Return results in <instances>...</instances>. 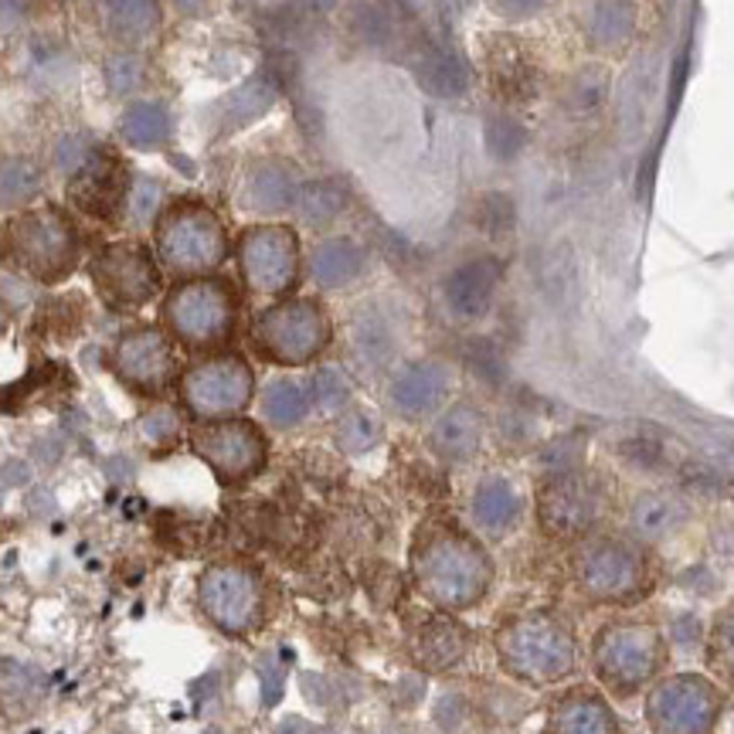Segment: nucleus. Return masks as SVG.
<instances>
[{"label": "nucleus", "instance_id": "1", "mask_svg": "<svg viewBox=\"0 0 734 734\" xmlns=\"http://www.w3.org/2000/svg\"><path fill=\"white\" fill-rule=\"evenodd\" d=\"M409 572L422 599L435 609L466 612L490 595L496 564L466 527L449 517H429L412 537Z\"/></svg>", "mask_w": 734, "mask_h": 734}, {"label": "nucleus", "instance_id": "2", "mask_svg": "<svg viewBox=\"0 0 734 734\" xmlns=\"http://www.w3.org/2000/svg\"><path fill=\"white\" fill-rule=\"evenodd\" d=\"M493 650L503 673L527 687H554L582 670V640L572 619L554 609H521L500 619Z\"/></svg>", "mask_w": 734, "mask_h": 734}, {"label": "nucleus", "instance_id": "3", "mask_svg": "<svg viewBox=\"0 0 734 734\" xmlns=\"http://www.w3.org/2000/svg\"><path fill=\"white\" fill-rule=\"evenodd\" d=\"M572 589L585 605L633 609L660 589V561L650 544L630 534H592L569 561Z\"/></svg>", "mask_w": 734, "mask_h": 734}, {"label": "nucleus", "instance_id": "4", "mask_svg": "<svg viewBox=\"0 0 734 734\" xmlns=\"http://www.w3.org/2000/svg\"><path fill=\"white\" fill-rule=\"evenodd\" d=\"M589 663L605 694L630 701L650 691L663 676L670 663V646L663 630L650 623V619L619 615L595 630Z\"/></svg>", "mask_w": 734, "mask_h": 734}, {"label": "nucleus", "instance_id": "5", "mask_svg": "<svg viewBox=\"0 0 734 734\" xmlns=\"http://www.w3.org/2000/svg\"><path fill=\"white\" fill-rule=\"evenodd\" d=\"M198 602L208 623L224 636H255L272 619L275 592L259 564L218 561L198 579Z\"/></svg>", "mask_w": 734, "mask_h": 734}, {"label": "nucleus", "instance_id": "6", "mask_svg": "<svg viewBox=\"0 0 734 734\" xmlns=\"http://www.w3.org/2000/svg\"><path fill=\"white\" fill-rule=\"evenodd\" d=\"M163 323L174 341L191 351L224 348L239 326V296L232 282L218 275H194L178 282L163 300Z\"/></svg>", "mask_w": 734, "mask_h": 734}, {"label": "nucleus", "instance_id": "7", "mask_svg": "<svg viewBox=\"0 0 734 734\" xmlns=\"http://www.w3.org/2000/svg\"><path fill=\"white\" fill-rule=\"evenodd\" d=\"M4 259L38 282H59L79 262V232L59 208L14 214L0 232Z\"/></svg>", "mask_w": 734, "mask_h": 734}, {"label": "nucleus", "instance_id": "8", "mask_svg": "<svg viewBox=\"0 0 734 734\" xmlns=\"http://www.w3.org/2000/svg\"><path fill=\"white\" fill-rule=\"evenodd\" d=\"M153 245L163 269L194 279L211 275L224 262V255H229V232H224L221 218L211 208L184 201L167 208L157 218Z\"/></svg>", "mask_w": 734, "mask_h": 734}, {"label": "nucleus", "instance_id": "9", "mask_svg": "<svg viewBox=\"0 0 734 734\" xmlns=\"http://www.w3.org/2000/svg\"><path fill=\"white\" fill-rule=\"evenodd\" d=\"M609 486L592 470H564L551 473L537 490V521L551 541L579 544L602 531L609 517Z\"/></svg>", "mask_w": 734, "mask_h": 734}, {"label": "nucleus", "instance_id": "10", "mask_svg": "<svg viewBox=\"0 0 734 734\" xmlns=\"http://www.w3.org/2000/svg\"><path fill=\"white\" fill-rule=\"evenodd\" d=\"M330 316L316 300H282L262 310L252 323V341L262 358L300 368L316 361L330 348Z\"/></svg>", "mask_w": 734, "mask_h": 734}, {"label": "nucleus", "instance_id": "11", "mask_svg": "<svg viewBox=\"0 0 734 734\" xmlns=\"http://www.w3.org/2000/svg\"><path fill=\"white\" fill-rule=\"evenodd\" d=\"M724 714V694L701 673L660 676L646 694V724L653 734H711Z\"/></svg>", "mask_w": 734, "mask_h": 734}, {"label": "nucleus", "instance_id": "12", "mask_svg": "<svg viewBox=\"0 0 734 734\" xmlns=\"http://www.w3.org/2000/svg\"><path fill=\"white\" fill-rule=\"evenodd\" d=\"M255 394V374L239 354H211L181 374V402L194 419H239Z\"/></svg>", "mask_w": 734, "mask_h": 734}, {"label": "nucleus", "instance_id": "13", "mask_svg": "<svg viewBox=\"0 0 734 734\" xmlns=\"http://www.w3.org/2000/svg\"><path fill=\"white\" fill-rule=\"evenodd\" d=\"M194 453L211 466L218 483L224 486H242L255 480L265 470L269 460V442L262 429L249 419H221L194 429L191 435Z\"/></svg>", "mask_w": 734, "mask_h": 734}, {"label": "nucleus", "instance_id": "14", "mask_svg": "<svg viewBox=\"0 0 734 734\" xmlns=\"http://www.w3.org/2000/svg\"><path fill=\"white\" fill-rule=\"evenodd\" d=\"M89 272L102 303L120 313L140 310L160 293L157 259L137 242H112L99 249L89 262Z\"/></svg>", "mask_w": 734, "mask_h": 734}, {"label": "nucleus", "instance_id": "15", "mask_svg": "<svg viewBox=\"0 0 734 734\" xmlns=\"http://www.w3.org/2000/svg\"><path fill=\"white\" fill-rule=\"evenodd\" d=\"M239 269L259 296H286L300 279V242L286 224H255L239 239Z\"/></svg>", "mask_w": 734, "mask_h": 734}, {"label": "nucleus", "instance_id": "16", "mask_svg": "<svg viewBox=\"0 0 734 734\" xmlns=\"http://www.w3.org/2000/svg\"><path fill=\"white\" fill-rule=\"evenodd\" d=\"M109 364L127 388L160 394L178 374V348L160 326H133L112 348Z\"/></svg>", "mask_w": 734, "mask_h": 734}, {"label": "nucleus", "instance_id": "17", "mask_svg": "<svg viewBox=\"0 0 734 734\" xmlns=\"http://www.w3.org/2000/svg\"><path fill=\"white\" fill-rule=\"evenodd\" d=\"M130 191V171L123 157H117L112 150H92L69 178V201L76 211L89 214V218H112L120 211V204L127 201Z\"/></svg>", "mask_w": 734, "mask_h": 734}, {"label": "nucleus", "instance_id": "18", "mask_svg": "<svg viewBox=\"0 0 734 734\" xmlns=\"http://www.w3.org/2000/svg\"><path fill=\"white\" fill-rule=\"evenodd\" d=\"M449 388H453V374H449L442 361H412L391 378L388 402L402 419L419 422L442 409Z\"/></svg>", "mask_w": 734, "mask_h": 734}, {"label": "nucleus", "instance_id": "19", "mask_svg": "<svg viewBox=\"0 0 734 734\" xmlns=\"http://www.w3.org/2000/svg\"><path fill=\"white\" fill-rule=\"evenodd\" d=\"M500 275H503V269L493 255H480V259L456 265L442 282V300H445L449 313L460 320H480L493 306Z\"/></svg>", "mask_w": 734, "mask_h": 734}, {"label": "nucleus", "instance_id": "20", "mask_svg": "<svg viewBox=\"0 0 734 734\" xmlns=\"http://www.w3.org/2000/svg\"><path fill=\"white\" fill-rule=\"evenodd\" d=\"M547 734H619V717L602 691L572 687L551 701Z\"/></svg>", "mask_w": 734, "mask_h": 734}, {"label": "nucleus", "instance_id": "21", "mask_svg": "<svg viewBox=\"0 0 734 734\" xmlns=\"http://www.w3.org/2000/svg\"><path fill=\"white\" fill-rule=\"evenodd\" d=\"M687 517L691 506L684 496H676L673 490H643L626 511V534L656 547L673 534H681Z\"/></svg>", "mask_w": 734, "mask_h": 734}, {"label": "nucleus", "instance_id": "22", "mask_svg": "<svg viewBox=\"0 0 734 734\" xmlns=\"http://www.w3.org/2000/svg\"><path fill=\"white\" fill-rule=\"evenodd\" d=\"M409 650H412V660L429 670V673H445L453 670L466 660L470 653V633L466 626H460L453 615L442 612L439 615H429L422 626L412 630L409 636Z\"/></svg>", "mask_w": 734, "mask_h": 734}, {"label": "nucleus", "instance_id": "23", "mask_svg": "<svg viewBox=\"0 0 734 734\" xmlns=\"http://www.w3.org/2000/svg\"><path fill=\"white\" fill-rule=\"evenodd\" d=\"M483 432H486L483 412L473 402H456L435 419V425L429 432V445H432V453L445 463H466L480 453Z\"/></svg>", "mask_w": 734, "mask_h": 734}, {"label": "nucleus", "instance_id": "24", "mask_svg": "<svg viewBox=\"0 0 734 734\" xmlns=\"http://www.w3.org/2000/svg\"><path fill=\"white\" fill-rule=\"evenodd\" d=\"M470 517L480 534L506 537L511 531H517V524L524 517V496L511 480L486 476L476 483V490L470 496Z\"/></svg>", "mask_w": 734, "mask_h": 734}, {"label": "nucleus", "instance_id": "25", "mask_svg": "<svg viewBox=\"0 0 734 734\" xmlns=\"http://www.w3.org/2000/svg\"><path fill=\"white\" fill-rule=\"evenodd\" d=\"M300 181L296 171L282 160H262L252 167V174L245 178V204L259 214H279L296 208V194H300Z\"/></svg>", "mask_w": 734, "mask_h": 734}, {"label": "nucleus", "instance_id": "26", "mask_svg": "<svg viewBox=\"0 0 734 734\" xmlns=\"http://www.w3.org/2000/svg\"><path fill=\"white\" fill-rule=\"evenodd\" d=\"M364 272V249L354 239H323L310 255V275L323 290H344Z\"/></svg>", "mask_w": 734, "mask_h": 734}, {"label": "nucleus", "instance_id": "27", "mask_svg": "<svg viewBox=\"0 0 734 734\" xmlns=\"http://www.w3.org/2000/svg\"><path fill=\"white\" fill-rule=\"evenodd\" d=\"M120 133L137 150H157V147H167V140L174 137V117L163 102L140 99L123 109Z\"/></svg>", "mask_w": 734, "mask_h": 734}, {"label": "nucleus", "instance_id": "28", "mask_svg": "<svg viewBox=\"0 0 734 734\" xmlns=\"http://www.w3.org/2000/svg\"><path fill=\"white\" fill-rule=\"evenodd\" d=\"M415 72H419V82L439 99H456L470 89V66L449 48L425 51L419 59V66H415Z\"/></svg>", "mask_w": 734, "mask_h": 734}, {"label": "nucleus", "instance_id": "29", "mask_svg": "<svg viewBox=\"0 0 734 734\" xmlns=\"http://www.w3.org/2000/svg\"><path fill=\"white\" fill-rule=\"evenodd\" d=\"M633 28H636V8L630 0H595L585 21L589 41L605 51L623 48L633 38Z\"/></svg>", "mask_w": 734, "mask_h": 734}, {"label": "nucleus", "instance_id": "30", "mask_svg": "<svg viewBox=\"0 0 734 734\" xmlns=\"http://www.w3.org/2000/svg\"><path fill=\"white\" fill-rule=\"evenodd\" d=\"M310 384L293 378H275L262 391V415L275 429H293L310 415Z\"/></svg>", "mask_w": 734, "mask_h": 734}, {"label": "nucleus", "instance_id": "31", "mask_svg": "<svg viewBox=\"0 0 734 734\" xmlns=\"http://www.w3.org/2000/svg\"><path fill=\"white\" fill-rule=\"evenodd\" d=\"M105 28L123 41H143L160 24L157 0H99Z\"/></svg>", "mask_w": 734, "mask_h": 734}, {"label": "nucleus", "instance_id": "32", "mask_svg": "<svg viewBox=\"0 0 734 734\" xmlns=\"http://www.w3.org/2000/svg\"><path fill=\"white\" fill-rule=\"evenodd\" d=\"M704 663L717 684L734 691V599L721 605L707 626V643H704Z\"/></svg>", "mask_w": 734, "mask_h": 734}, {"label": "nucleus", "instance_id": "33", "mask_svg": "<svg viewBox=\"0 0 734 734\" xmlns=\"http://www.w3.org/2000/svg\"><path fill=\"white\" fill-rule=\"evenodd\" d=\"M609 102V72L599 66H589L582 72H575L569 82H564L561 92V109L569 112L572 120H585L595 117V112Z\"/></svg>", "mask_w": 734, "mask_h": 734}, {"label": "nucleus", "instance_id": "34", "mask_svg": "<svg viewBox=\"0 0 734 734\" xmlns=\"http://www.w3.org/2000/svg\"><path fill=\"white\" fill-rule=\"evenodd\" d=\"M348 208V191L336 181H310L296 194V211L310 224V229H323V224L336 221Z\"/></svg>", "mask_w": 734, "mask_h": 734}, {"label": "nucleus", "instance_id": "35", "mask_svg": "<svg viewBox=\"0 0 734 734\" xmlns=\"http://www.w3.org/2000/svg\"><path fill=\"white\" fill-rule=\"evenodd\" d=\"M41 191V167L31 157H0V208L28 204Z\"/></svg>", "mask_w": 734, "mask_h": 734}, {"label": "nucleus", "instance_id": "36", "mask_svg": "<svg viewBox=\"0 0 734 734\" xmlns=\"http://www.w3.org/2000/svg\"><path fill=\"white\" fill-rule=\"evenodd\" d=\"M275 102V82L259 76L252 82H245L229 102H224V130H242L245 123L259 120L262 112H269V105Z\"/></svg>", "mask_w": 734, "mask_h": 734}, {"label": "nucleus", "instance_id": "37", "mask_svg": "<svg viewBox=\"0 0 734 734\" xmlns=\"http://www.w3.org/2000/svg\"><path fill=\"white\" fill-rule=\"evenodd\" d=\"M378 442H381V422L364 409H351L336 422V445H341L348 456H364Z\"/></svg>", "mask_w": 734, "mask_h": 734}, {"label": "nucleus", "instance_id": "38", "mask_svg": "<svg viewBox=\"0 0 734 734\" xmlns=\"http://www.w3.org/2000/svg\"><path fill=\"white\" fill-rule=\"evenodd\" d=\"M391 351H394V341H391V330L381 316L368 313L354 323V354L364 364L378 368L391 358Z\"/></svg>", "mask_w": 734, "mask_h": 734}, {"label": "nucleus", "instance_id": "39", "mask_svg": "<svg viewBox=\"0 0 734 734\" xmlns=\"http://www.w3.org/2000/svg\"><path fill=\"white\" fill-rule=\"evenodd\" d=\"M493 79L506 99H527L534 92V69L524 59V51H517V48H511L493 62Z\"/></svg>", "mask_w": 734, "mask_h": 734}, {"label": "nucleus", "instance_id": "40", "mask_svg": "<svg viewBox=\"0 0 734 734\" xmlns=\"http://www.w3.org/2000/svg\"><path fill=\"white\" fill-rule=\"evenodd\" d=\"M527 143V130L521 120L506 117V112H496V117L486 120V150L496 160H514Z\"/></svg>", "mask_w": 734, "mask_h": 734}, {"label": "nucleus", "instance_id": "41", "mask_svg": "<svg viewBox=\"0 0 734 734\" xmlns=\"http://www.w3.org/2000/svg\"><path fill=\"white\" fill-rule=\"evenodd\" d=\"M310 399L313 405H320L323 412H336L344 409L348 399H351V384L348 378L336 371V368H320L310 381Z\"/></svg>", "mask_w": 734, "mask_h": 734}, {"label": "nucleus", "instance_id": "42", "mask_svg": "<svg viewBox=\"0 0 734 734\" xmlns=\"http://www.w3.org/2000/svg\"><path fill=\"white\" fill-rule=\"evenodd\" d=\"M160 204H163V184H160V181H153V178H137V181H130L127 208H130V218H133L137 224L153 221L157 211H160Z\"/></svg>", "mask_w": 734, "mask_h": 734}, {"label": "nucleus", "instance_id": "43", "mask_svg": "<svg viewBox=\"0 0 734 734\" xmlns=\"http://www.w3.org/2000/svg\"><path fill=\"white\" fill-rule=\"evenodd\" d=\"M140 425H143V435L157 445H171V442L181 439V415L174 409H167V405L150 409Z\"/></svg>", "mask_w": 734, "mask_h": 734}, {"label": "nucleus", "instance_id": "44", "mask_svg": "<svg viewBox=\"0 0 734 734\" xmlns=\"http://www.w3.org/2000/svg\"><path fill=\"white\" fill-rule=\"evenodd\" d=\"M105 82H109L112 92L130 95L133 89H140V82H143V69H140L137 59H130V54H120V59H112V62L105 66Z\"/></svg>", "mask_w": 734, "mask_h": 734}, {"label": "nucleus", "instance_id": "45", "mask_svg": "<svg viewBox=\"0 0 734 734\" xmlns=\"http://www.w3.org/2000/svg\"><path fill=\"white\" fill-rule=\"evenodd\" d=\"M623 460L640 470H660L663 466V442H656L653 435H636V439L623 442Z\"/></svg>", "mask_w": 734, "mask_h": 734}, {"label": "nucleus", "instance_id": "46", "mask_svg": "<svg viewBox=\"0 0 734 734\" xmlns=\"http://www.w3.org/2000/svg\"><path fill=\"white\" fill-rule=\"evenodd\" d=\"M493 4L506 18H531V14H537L547 4V0H493Z\"/></svg>", "mask_w": 734, "mask_h": 734}, {"label": "nucleus", "instance_id": "47", "mask_svg": "<svg viewBox=\"0 0 734 734\" xmlns=\"http://www.w3.org/2000/svg\"><path fill=\"white\" fill-rule=\"evenodd\" d=\"M21 14H24V0H0V28L18 24Z\"/></svg>", "mask_w": 734, "mask_h": 734}, {"label": "nucleus", "instance_id": "48", "mask_svg": "<svg viewBox=\"0 0 734 734\" xmlns=\"http://www.w3.org/2000/svg\"><path fill=\"white\" fill-rule=\"evenodd\" d=\"M341 0H300V8L303 11H310V14H326V11H333Z\"/></svg>", "mask_w": 734, "mask_h": 734}, {"label": "nucleus", "instance_id": "49", "mask_svg": "<svg viewBox=\"0 0 734 734\" xmlns=\"http://www.w3.org/2000/svg\"><path fill=\"white\" fill-rule=\"evenodd\" d=\"M174 4H178V11H184V14H201L204 0H174Z\"/></svg>", "mask_w": 734, "mask_h": 734}, {"label": "nucleus", "instance_id": "50", "mask_svg": "<svg viewBox=\"0 0 734 734\" xmlns=\"http://www.w3.org/2000/svg\"><path fill=\"white\" fill-rule=\"evenodd\" d=\"M8 326V310H4V303H0V330Z\"/></svg>", "mask_w": 734, "mask_h": 734}, {"label": "nucleus", "instance_id": "51", "mask_svg": "<svg viewBox=\"0 0 734 734\" xmlns=\"http://www.w3.org/2000/svg\"><path fill=\"white\" fill-rule=\"evenodd\" d=\"M724 734H734V714H731V717L724 721Z\"/></svg>", "mask_w": 734, "mask_h": 734}]
</instances>
